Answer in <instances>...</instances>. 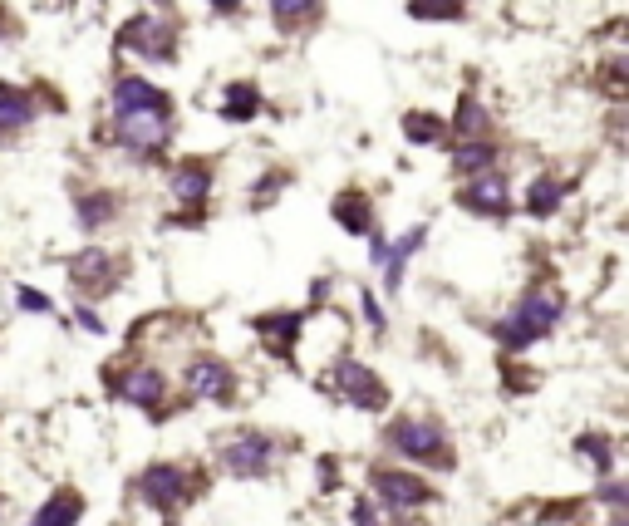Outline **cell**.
<instances>
[{
  "label": "cell",
  "instance_id": "17",
  "mask_svg": "<svg viewBox=\"0 0 629 526\" xmlns=\"http://www.w3.org/2000/svg\"><path fill=\"white\" fill-rule=\"evenodd\" d=\"M335 222H340L349 236H374V207L364 192H340L335 197Z\"/></svg>",
  "mask_w": 629,
  "mask_h": 526
},
{
  "label": "cell",
  "instance_id": "7",
  "mask_svg": "<svg viewBox=\"0 0 629 526\" xmlns=\"http://www.w3.org/2000/svg\"><path fill=\"white\" fill-rule=\"evenodd\" d=\"M182 384L202 404H236V369H231L227 359H217V354H192Z\"/></svg>",
  "mask_w": 629,
  "mask_h": 526
},
{
  "label": "cell",
  "instance_id": "36",
  "mask_svg": "<svg viewBox=\"0 0 629 526\" xmlns=\"http://www.w3.org/2000/svg\"><path fill=\"white\" fill-rule=\"evenodd\" d=\"M0 35H5V20H0Z\"/></svg>",
  "mask_w": 629,
  "mask_h": 526
},
{
  "label": "cell",
  "instance_id": "3",
  "mask_svg": "<svg viewBox=\"0 0 629 526\" xmlns=\"http://www.w3.org/2000/svg\"><path fill=\"white\" fill-rule=\"evenodd\" d=\"M202 487V472L182 468V463H148V468L138 472V497H143V507H153V512H177V507H187L192 502V492Z\"/></svg>",
  "mask_w": 629,
  "mask_h": 526
},
{
  "label": "cell",
  "instance_id": "27",
  "mask_svg": "<svg viewBox=\"0 0 629 526\" xmlns=\"http://www.w3.org/2000/svg\"><path fill=\"white\" fill-rule=\"evenodd\" d=\"M453 128H458L462 138H482V133H487V109H482V104H477V99L467 94V99L458 104V118H453Z\"/></svg>",
  "mask_w": 629,
  "mask_h": 526
},
{
  "label": "cell",
  "instance_id": "28",
  "mask_svg": "<svg viewBox=\"0 0 629 526\" xmlns=\"http://www.w3.org/2000/svg\"><path fill=\"white\" fill-rule=\"evenodd\" d=\"M413 20H462V0H408Z\"/></svg>",
  "mask_w": 629,
  "mask_h": 526
},
{
  "label": "cell",
  "instance_id": "32",
  "mask_svg": "<svg viewBox=\"0 0 629 526\" xmlns=\"http://www.w3.org/2000/svg\"><path fill=\"white\" fill-rule=\"evenodd\" d=\"M359 305H364V320H369V330L379 335V330H384V310H379V300H374L369 291H359Z\"/></svg>",
  "mask_w": 629,
  "mask_h": 526
},
{
  "label": "cell",
  "instance_id": "31",
  "mask_svg": "<svg viewBox=\"0 0 629 526\" xmlns=\"http://www.w3.org/2000/svg\"><path fill=\"white\" fill-rule=\"evenodd\" d=\"M20 310H30V315H50L55 305H50V295L45 291H20Z\"/></svg>",
  "mask_w": 629,
  "mask_h": 526
},
{
  "label": "cell",
  "instance_id": "34",
  "mask_svg": "<svg viewBox=\"0 0 629 526\" xmlns=\"http://www.w3.org/2000/svg\"><path fill=\"white\" fill-rule=\"evenodd\" d=\"M207 5H212V10H236L241 0H207Z\"/></svg>",
  "mask_w": 629,
  "mask_h": 526
},
{
  "label": "cell",
  "instance_id": "22",
  "mask_svg": "<svg viewBox=\"0 0 629 526\" xmlns=\"http://www.w3.org/2000/svg\"><path fill=\"white\" fill-rule=\"evenodd\" d=\"M561 197H566V182H561V177H536V182L526 187V212H531V217H551V212L561 207Z\"/></svg>",
  "mask_w": 629,
  "mask_h": 526
},
{
  "label": "cell",
  "instance_id": "25",
  "mask_svg": "<svg viewBox=\"0 0 629 526\" xmlns=\"http://www.w3.org/2000/svg\"><path fill=\"white\" fill-rule=\"evenodd\" d=\"M443 133H448V123L438 114H408L403 118V138H408V143H443Z\"/></svg>",
  "mask_w": 629,
  "mask_h": 526
},
{
  "label": "cell",
  "instance_id": "18",
  "mask_svg": "<svg viewBox=\"0 0 629 526\" xmlns=\"http://www.w3.org/2000/svg\"><path fill=\"white\" fill-rule=\"evenodd\" d=\"M30 123H35V99L25 89H15V84L0 79V133H20Z\"/></svg>",
  "mask_w": 629,
  "mask_h": 526
},
{
  "label": "cell",
  "instance_id": "29",
  "mask_svg": "<svg viewBox=\"0 0 629 526\" xmlns=\"http://www.w3.org/2000/svg\"><path fill=\"white\" fill-rule=\"evenodd\" d=\"M595 502H605V507H615V512H629V487L620 477H605V482L595 487Z\"/></svg>",
  "mask_w": 629,
  "mask_h": 526
},
{
  "label": "cell",
  "instance_id": "8",
  "mask_svg": "<svg viewBox=\"0 0 629 526\" xmlns=\"http://www.w3.org/2000/svg\"><path fill=\"white\" fill-rule=\"evenodd\" d=\"M69 281L84 300H104V295L118 291V261L104 251V246H89L69 261Z\"/></svg>",
  "mask_w": 629,
  "mask_h": 526
},
{
  "label": "cell",
  "instance_id": "16",
  "mask_svg": "<svg viewBox=\"0 0 629 526\" xmlns=\"http://www.w3.org/2000/svg\"><path fill=\"white\" fill-rule=\"evenodd\" d=\"M256 330H261V340H266L271 350L295 354V340L305 335V315H295V310H281V315H261V320H256Z\"/></svg>",
  "mask_w": 629,
  "mask_h": 526
},
{
  "label": "cell",
  "instance_id": "5",
  "mask_svg": "<svg viewBox=\"0 0 629 526\" xmlns=\"http://www.w3.org/2000/svg\"><path fill=\"white\" fill-rule=\"evenodd\" d=\"M369 487H374V507H384L394 517L433 507V487L408 468H374L369 472Z\"/></svg>",
  "mask_w": 629,
  "mask_h": 526
},
{
  "label": "cell",
  "instance_id": "11",
  "mask_svg": "<svg viewBox=\"0 0 629 526\" xmlns=\"http://www.w3.org/2000/svg\"><path fill=\"white\" fill-rule=\"evenodd\" d=\"M114 138H118V148H128V153H138V158H153L172 138V123L158 114H123L114 123Z\"/></svg>",
  "mask_w": 629,
  "mask_h": 526
},
{
  "label": "cell",
  "instance_id": "19",
  "mask_svg": "<svg viewBox=\"0 0 629 526\" xmlns=\"http://www.w3.org/2000/svg\"><path fill=\"white\" fill-rule=\"evenodd\" d=\"M74 217H79V227H84V232H104V227L118 217V197H114V192H89V197H79Z\"/></svg>",
  "mask_w": 629,
  "mask_h": 526
},
{
  "label": "cell",
  "instance_id": "33",
  "mask_svg": "<svg viewBox=\"0 0 629 526\" xmlns=\"http://www.w3.org/2000/svg\"><path fill=\"white\" fill-rule=\"evenodd\" d=\"M74 320H79L89 335H104V320H99V310H89V305H74Z\"/></svg>",
  "mask_w": 629,
  "mask_h": 526
},
{
  "label": "cell",
  "instance_id": "35",
  "mask_svg": "<svg viewBox=\"0 0 629 526\" xmlns=\"http://www.w3.org/2000/svg\"><path fill=\"white\" fill-rule=\"evenodd\" d=\"M610 526H629V512H615V517H610Z\"/></svg>",
  "mask_w": 629,
  "mask_h": 526
},
{
  "label": "cell",
  "instance_id": "24",
  "mask_svg": "<svg viewBox=\"0 0 629 526\" xmlns=\"http://www.w3.org/2000/svg\"><path fill=\"white\" fill-rule=\"evenodd\" d=\"M492 158H497V153H492V143L472 138V143H462L458 153H453V168L467 173V177H477V173H487V168H492Z\"/></svg>",
  "mask_w": 629,
  "mask_h": 526
},
{
  "label": "cell",
  "instance_id": "10",
  "mask_svg": "<svg viewBox=\"0 0 629 526\" xmlns=\"http://www.w3.org/2000/svg\"><path fill=\"white\" fill-rule=\"evenodd\" d=\"M118 45L138 59H172V25L158 15H133L123 30H118Z\"/></svg>",
  "mask_w": 629,
  "mask_h": 526
},
{
  "label": "cell",
  "instance_id": "6",
  "mask_svg": "<svg viewBox=\"0 0 629 526\" xmlns=\"http://www.w3.org/2000/svg\"><path fill=\"white\" fill-rule=\"evenodd\" d=\"M330 389L340 394L344 404H354V409H364V413H379L389 404V384L364 359H340L335 374H330Z\"/></svg>",
  "mask_w": 629,
  "mask_h": 526
},
{
  "label": "cell",
  "instance_id": "26",
  "mask_svg": "<svg viewBox=\"0 0 629 526\" xmlns=\"http://www.w3.org/2000/svg\"><path fill=\"white\" fill-rule=\"evenodd\" d=\"M271 15H276V25H281V30H295L300 20L320 15V0H271Z\"/></svg>",
  "mask_w": 629,
  "mask_h": 526
},
{
  "label": "cell",
  "instance_id": "23",
  "mask_svg": "<svg viewBox=\"0 0 629 526\" xmlns=\"http://www.w3.org/2000/svg\"><path fill=\"white\" fill-rule=\"evenodd\" d=\"M256 109H261L256 84H231L227 104H222V118H227V123H246V118H256Z\"/></svg>",
  "mask_w": 629,
  "mask_h": 526
},
{
  "label": "cell",
  "instance_id": "13",
  "mask_svg": "<svg viewBox=\"0 0 629 526\" xmlns=\"http://www.w3.org/2000/svg\"><path fill=\"white\" fill-rule=\"evenodd\" d=\"M168 94L158 89V84H148V79H138V74H123L114 84V114H158L168 118Z\"/></svg>",
  "mask_w": 629,
  "mask_h": 526
},
{
  "label": "cell",
  "instance_id": "1",
  "mask_svg": "<svg viewBox=\"0 0 629 526\" xmlns=\"http://www.w3.org/2000/svg\"><path fill=\"white\" fill-rule=\"evenodd\" d=\"M561 315H566L561 291H551V286H526L521 300L507 310V320L497 325V345L507 354L531 350V345H541V340L561 325Z\"/></svg>",
  "mask_w": 629,
  "mask_h": 526
},
{
  "label": "cell",
  "instance_id": "20",
  "mask_svg": "<svg viewBox=\"0 0 629 526\" xmlns=\"http://www.w3.org/2000/svg\"><path fill=\"white\" fill-rule=\"evenodd\" d=\"M207 192H212V168L182 163V168L172 173V197H177V202H202Z\"/></svg>",
  "mask_w": 629,
  "mask_h": 526
},
{
  "label": "cell",
  "instance_id": "9",
  "mask_svg": "<svg viewBox=\"0 0 629 526\" xmlns=\"http://www.w3.org/2000/svg\"><path fill=\"white\" fill-rule=\"evenodd\" d=\"M114 394L123 399V404H133V409L158 413L163 409V399H168V379H163L158 364H128V369H118L114 374Z\"/></svg>",
  "mask_w": 629,
  "mask_h": 526
},
{
  "label": "cell",
  "instance_id": "2",
  "mask_svg": "<svg viewBox=\"0 0 629 526\" xmlns=\"http://www.w3.org/2000/svg\"><path fill=\"white\" fill-rule=\"evenodd\" d=\"M384 443L389 453H399L403 463H418V468H453V443H448V428L438 418H423V413H403L384 428Z\"/></svg>",
  "mask_w": 629,
  "mask_h": 526
},
{
  "label": "cell",
  "instance_id": "15",
  "mask_svg": "<svg viewBox=\"0 0 629 526\" xmlns=\"http://www.w3.org/2000/svg\"><path fill=\"white\" fill-rule=\"evenodd\" d=\"M428 241V227H408V232L384 251V291L389 295H399V286H403V271H408V261L418 256V246Z\"/></svg>",
  "mask_w": 629,
  "mask_h": 526
},
{
  "label": "cell",
  "instance_id": "14",
  "mask_svg": "<svg viewBox=\"0 0 629 526\" xmlns=\"http://www.w3.org/2000/svg\"><path fill=\"white\" fill-rule=\"evenodd\" d=\"M84 512H89L84 492L59 487L55 497H45V502H40V512L30 517V526H79V522H84Z\"/></svg>",
  "mask_w": 629,
  "mask_h": 526
},
{
  "label": "cell",
  "instance_id": "21",
  "mask_svg": "<svg viewBox=\"0 0 629 526\" xmlns=\"http://www.w3.org/2000/svg\"><path fill=\"white\" fill-rule=\"evenodd\" d=\"M575 453L600 472V477L615 472V438H610V433H580V438H575Z\"/></svg>",
  "mask_w": 629,
  "mask_h": 526
},
{
  "label": "cell",
  "instance_id": "4",
  "mask_svg": "<svg viewBox=\"0 0 629 526\" xmlns=\"http://www.w3.org/2000/svg\"><path fill=\"white\" fill-rule=\"evenodd\" d=\"M222 468L236 477V482H261L266 472L276 468L281 458V443L271 433H256V428H241V433H227L222 438Z\"/></svg>",
  "mask_w": 629,
  "mask_h": 526
},
{
  "label": "cell",
  "instance_id": "30",
  "mask_svg": "<svg viewBox=\"0 0 629 526\" xmlns=\"http://www.w3.org/2000/svg\"><path fill=\"white\" fill-rule=\"evenodd\" d=\"M349 526H379V507H374V497H354V507H349Z\"/></svg>",
  "mask_w": 629,
  "mask_h": 526
},
{
  "label": "cell",
  "instance_id": "12",
  "mask_svg": "<svg viewBox=\"0 0 629 526\" xmlns=\"http://www.w3.org/2000/svg\"><path fill=\"white\" fill-rule=\"evenodd\" d=\"M462 207L477 212V217H507V212H512V187H507V177L492 173V168L477 173L462 187Z\"/></svg>",
  "mask_w": 629,
  "mask_h": 526
}]
</instances>
